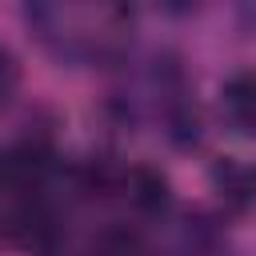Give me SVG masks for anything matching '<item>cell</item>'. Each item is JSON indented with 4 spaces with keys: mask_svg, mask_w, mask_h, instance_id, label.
Masks as SVG:
<instances>
[{
    "mask_svg": "<svg viewBox=\"0 0 256 256\" xmlns=\"http://www.w3.org/2000/svg\"><path fill=\"white\" fill-rule=\"evenodd\" d=\"M220 108L236 132L256 136V72H236L220 92Z\"/></svg>",
    "mask_w": 256,
    "mask_h": 256,
    "instance_id": "2",
    "label": "cell"
},
{
    "mask_svg": "<svg viewBox=\"0 0 256 256\" xmlns=\"http://www.w3.org/2000/svg\"><path fill=\"white\" fill-rule=\"evenodd\" d=\"M48 172V156L32 144H20V148H8L0 156V188L4 192H16V196H32V188H40Z\"/></svg>",
    "mask_w": 256,
    "mask_h": 256,
    "instance_id": "1",
    "label": "cell"
},
{
    "mask_svg": "<svg viewBox=\"0 0 256 256\" xmlns=\"http://www.w3.org/2000/svg\"><path fill=\"white\" fill-rule=\"evenodd\" d=\"M212 180H216L220 196H228V200H236V204L256 200V168H248V164H240V160L216 164V168H212Z\"/></svg>",
    "mask_w": 256,
    "mask_h": 256,
    "instance_id": "3",
    "label": "cell"
},
{
    "mask_svg": "<svg viewBox=\"0 0 256 256\" xmlns=\"http://www.w3.org/2000/svg\"><path fill=\"white\" fill-rule=\"evenodd\" d=\"M128 196H132V204H140V208H164V200H168V184H164V176H156L152 168H132L128 172Z\"/></svg>",
    "mask_w": 256,
    "mask_h": 256,
    "instance_id": "4",
    "label": "cell"
},
{
    "mask_svg": "<svg viewBox=\"0 0 256 256\" xmlns=\"http://www.w3.org/2000/svg\"><path fill=\"white\" fill-rule=\"evenodd\" d=\"M16 84H20V68H16V60L8 52H0V104L16 92Z\"/></svg>",
    "mask_w": 256,
    "mask_h": 256,
    "instance_id": "5",
    "label": "cell"
}]
</instances>
